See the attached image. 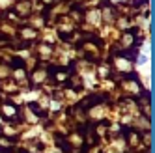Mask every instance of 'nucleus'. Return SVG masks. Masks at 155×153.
Wrapping results in <instances>:
<instances>
[{
    "label": "nucleus",
    "instance_id": "obj_1",
    "mask_svg": "<svg viewBox=\"0 0 155 153\" xmlns=\"http://www.w3.org/2000/svg\"><path fill=\"white\" fill-rule=\"evenodd\" d=\"M43 2H45V4H51V2H52V0H43Z\"/></svg>",
    "mask_w": 155,
    "mask_h": 153
}]
</instances>
